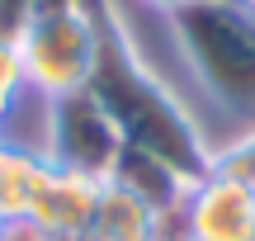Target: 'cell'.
I'll return each mask as SVG.
<instances>
[{
    "mask_svg": "<svg viewBox=\"0 0 255 241\" xmlns=\"http://www.w3.org/2000/svg\"><path fill=\"white\" fill-rule=\"evenodd\" d=\"M81 9L95 19V66L85 90L104 104L114 128L123 132V147L151 151L184 185H199L203 175H213V142L203 123L146 66L119 0H81Z\"/></svg>",
    "mask_w": 255,
    "mask_h": 241,
    "instance_id": "cell-1",
    "label": "cell"
},
{
    "mask_svg": "<svg viewBox=\"0 0 255 241\" xmlns=\"http://www.w3.org/2000/svg\"><path fill=\"white\" fill-rule=\"evenodd\" d=\"M165 24L184 71L208 95V104L255 123V19L227 0H189L165 14Z\"/></svg>",
    "mask_w": 255,
    "mask_h": 241,
    "instance_id": "cell-2",
    "label": "cell"
},
{
    "mask_svg": "<svg viewBox=\"0 0 255 241\" xmlns=\"http://www.w3.org/2000/svg\"><path fill=\"white\" fill-rule=\"evenodd\" d=\"M38 151L52 170H71L85 180H109L123 156V132L104 114V104L90 90H71L43 100V123H38Z\"/></svg>",
    "mask_w": 255,
    "mask_h": 241,
    "instance_id": "cell-3",
    "label": "cell"
},
{
    "mask_svg": "<svg viewBox=\"0 0 255 241\" xmlns=\"http://www.w3.org/2000/svg\"><path fill=\"white\" fill-rule=\"evenodd\" d=\"M19 62H24L28 90L38 100H57V95L85 90L95 66V19L85 9H66V14H38L19 33Z\"/></svg>",
    "mask_w": 255,
    "mask_h": 241,
    "instance_id": "cell-4",
    "label": "cell"
},
{
    "mask_svg": "<svg viewBox=\"0 0 255 241\" xmlns=\"http://www.w3.org/2000/svg\"><path fill=\"white\" fill-rule=\"evenodd\" d=\"M184 241H255V194L222 175H203L180 204Z\"/></svg>",
    "mask_w": 255,
    "mask_h": 241,
    "instance_id": "cell-5",
    "label": "cell"
},
{
    "mask_svg": "<svg viewBox=\"0 0 255 241\" xmlns=\"http://www.w3.org/2000/svg\"><path fill=\"white\" fill-rule=\"evenodd\" d=\"M47 180H52V166H47V156L38 147L5 142L0 147V213L5 218H33Z\"/></svg>",
    "mask_w": 255,
    "mask_h": 241,
    "instance_id": "cell-6",
    "label": "cell"
},
{
    "mask_svg": "<svg viewBox=\"0 0 255 241\" xmlns=\"http://www.w3.org/2000/svg\"><path fill=\"white\" fill-rule=\"evenodd\" d=\"M95 204H100V180L71 175V170H52L43 199L33 208V223L43 232H90Z\"/></svg>",
    "mask_w": 255,
    "mask_h": 241,
    "instance_id": "cell-7",
    "label": "cell"
},
{
    "mask_svg": "<svg viewBox=\"0 0 255 241\" xmlns=\"http://www.w3.org/2000/svg\"><path fill=\"white\" fill-rule=\"evenodd\" d=\"M114 185H123L128 194H137L146 208H156V213H175V208L184 204V180L175 175L165 161H156L151 151H137V147H123L119 166H114Z\"/></svg>",
    "mask_w": 255,
    "mask_h": 241,
    "instance_id": "cell-8",
    "label": "cell"
},
{
    "mask_svg": "<svg viewBox=\"0 0 255 241\" xmlns=\"http://www.w3.org/2000/svg\"><path fill=\"white\" fill-rule=\"evenodd\" d=\"M156 227H161L156 208H146L137 194H128L114 180L100 185V204H95V218H90L95 241H156Z\"/></svg>",
    "mask_w": 255,
    "mask_h": 241,
    "instance_id": "cell-9",
    "label": "cell"
},
{
    "mask_svg": "<svg viewBox=\"0 0 255 241\" xmlns=\"http://www.w3.org/2000/svg\"><path fill=\"white\" fill-rule=\"evenodd\" d=\"M213 175L232 180V185H246L255 194V123L232 132L227 142H213Z\"/></svg>",
    "mask_w": 255,
    "mask_h": 241,
    "instance_id": "cell-10",
    "label": "cell"
},
{
    "mask_svg": "<svg viewBox=\"0 0 255 241\" xmlns=\"http://www.w3.org/2000/svg\"><path fill=\"white\" fill-rule=\"evenodd\" d=\"M28 90V76H24V62H19V47L14 43H0V128L9 123V114L24 104Z\"/></svg>",
    "mask_w": 255,
    "mask_h": 241,
    "instance_id": "cell-11",
    "label": "cell"
},
{
    "mask_svg": "<svg viewBox=\"0 0 255 241\" xmlns=\"http://www.w3.org/2000/svg\"><path fill=\"white\" fill-rule=\"evenodd\" d=\"M33 9L28 0H0V43H19V33L28 28Z\"/></svg>",
    "mask_w": 255,
    "mask_h": 241,
    "instance_id": "cell-12",
    "label": "cell"
},
{
    "mask_svg": "<svg viewBox=\"0 0 255 241\" xmlns=\"http://www.w3.org/2000/svg\"><path fill=\"white\" fill-rule=\"evenodd\" d=\"M0 241H47V232L33 223V218H5V227H0Z\"/></svg>",
    "mask_w": 255,
    "mask_h": 241,
    "instance_id": "cell-13",
    "label": "cell"
},
{
    "mask_svg": "<svg viewBox=\"0 0 255 241\" xmlns=\"http://www.w3.org/2000/svg\"><path fill=\"white\" fill-rule=\"evenodd\" d=\"M28 9L38 14H66V9H81V0H28Z\"/></svg>",
    "mask_w": 255,
    "mask_h": 241,
    "instance_id": "cell-14",
    "label": "cell"
},
{
    "mask_svg": "<svg viewBox=\"0 0 255 241\" xmlns=\"http://www.w3.org/2000/svg\"><path fill=\"white\" fill-rule=\"evenodd\" d=\"M146 9H156V14H175V9H184L189 0H142Z\"/></svg>",
    "mask_w": 255,
    "mask_h": 241,
    "instance_id": "cell-15",
    "label": "cell"
},
{
    "mask_svg": "<svg viewBox=\"0 0 255 241\" xmlns=\"http://www.w3.org/2000/svg\"><path fill=\"white\" fill-rule=\"evenodd\" d=\"M47 241H95V232H47Z\"/></svg>",
    "mask_w": 255,
    "mask_h": 241,
    "instance_id": "cell-16",
    "label": "cell"
},
{
    "mask_svg": "<svg viewBox=\"0 0 255 241\" xmlns=\"http://www.w3.org/2000/svg\"><path fill=\"white\" fill-rule=\"evenodd\" d=\"M227 5H237V9H241L246 19H255V0H227Z\"/></svg>",
    "mask_w": 255,
    "mask_h": 241,
    "instance_id": "cell-17",
    "label": "cell"
},
{
    "mask_svg": "<svg viewBox=\"0 0 255 241\" xmlns=\"http://www.w3.org/2000/svg\"><path fill=\"white\" fill-rule=\"evenodd\" d=\"M0 147H5V128H0Z\"/></svg>",
    "mask_w": 255,
    "mask_h": 241,
    "instance_id": "cell-18",
    "label": "cell"
},
{
    "mask_svg": "<svg viewBox=\"0 0 255 241\" xmlns=\"http://www.w3.org/2000/svg\"><path fill=\"white\" fill-rule=\"evenodd\" d=\"M0 227H5V213H0Z\"/></svg>",
    "mask_w": 255,
    "mask_h": 241,
    "instance_id": "cell-19",
    "label": "cell"
}]
</instances>
